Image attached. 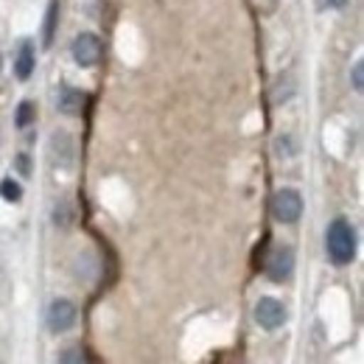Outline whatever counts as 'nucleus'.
I'll use <instances>...</instances> for the list:
<instances>
[{
	"instance_id": "1",
	"label": "nucleus",
	"mask_w": 364,
	"mask_h": 364,
	"mask_svg": "<svg viewBox=\"0 0 364 364\" xmlns=\"http://www.w3.org/2000/svg\"><path fill=\"white\" fill-rule=\"evenodd\" d=\"M325 247H328V258L336 267L350 264L353 255H356V232L350 228V222L333 219L331 228H328V235H325Z\"/></svg>"
},
{
	"instance_id": "2",
	"label": "nucleus",
	"mask_w": 364,
	"mask_h": 364,
	"mask_svg": "<svg viewBox=\"0 0 364 364\" xmlns=\"http://www.w3.org/2000/svg\"><path fill=\"white\" fill-rule=\"evenodd\" d=\"M272 213L277 222H283V225H294L297 219H300V213H303V199H300V193L294 191V188H283V191H277L272 196Z\"/></svg>"
},
{
	"instance_id": "3",
	"label": "nucleus",
	"mask_w": 364,
	"mask_h": 364,
	"mask_svg": "<svg viewBox=\"0 0 364 364\" xmlns=\"http://www.w3.org/2000/svg\"><path fill=\"white\" fill-rule=\"evenodd\" d=\"M70 53H73L76 65H82V68H92V65H98V62H101V56H104V46H101V40H98L95 34L85 31V34H79V37L73 40Z\"/></svg>"
},
{
	"instance_id": "4",
	"label": "nucleus",
	"mask_w": 364,
	"mask_h": 364,
	"mask_svg": "<svg viewBox=\"0 0 364 364\" xmlns=\"http://www.w3.org/2000/svg\"><path fill=\"white\" fill-rule=\"evenodd\" d=\"M286 306L280 303V300H274V297H261L258 300V306H255V322L261 325V328H267V331H274V328H280L283 322H286Z\"/></svg>"
},
{
	"instance_id": "5",
	"label": "nucleus",
	"mask_w": 364,
	"mask_h": 364,
	"mask_svg": "<svg viewBox=\"0 0 364 364\" xmlns=\"http://www.w3.org/2000/svg\"><path fill=\"white\" fill-rule=\"evenodd\" d=\"M76 325V306L70 300H53L48 309V328L53 333H65Z\"/></svg>"
},
{
	"instance_id": "6",
	"label": "nucleus",
	"mask_w": 364,
	"mask_h": 364,
	"mask_svg": "<svg viewBox=\"0 0 364 364\" xmlns=\"http://www.w3.org/2000/svg\"><path fill=\"white\" fill-rule=\"evenodd\" d=\"M291 269H294V252L286 250V247L274 250L272 255H269V261H267V274H269V280H274V283L289 280Z\"/></svg>"
},
{
	"instance_id": "7",
	"label": "nucleus",
	"mask_w": 364,
	"mask_h": 364,
	"mask_svg": "<svg viewBox=\"0 0 364 364\" xmlns=\"http://www.w3.org/2000/svg\"><path fill=\"white\" fill-rule=\"evenodd\" d=\"M50 160L56 168H70L73 166V137L68 132H53L50 137Z\"/></svg>"
},
{
	"instance_id": "8",
	"label": "nucleus",
	"mask_w": 364,
	"mask_h": 364,
	"mask_svg": "<svg viewBox=\"0 0 364 364\" xmlns=\"http://www.w3.org/2000/svg\"><path fill=\"white\" fill-rule=\"evenodd\" d=\"M34 65H37V56H34V46L26 40L20 43V50H17V59H14V73L17 79H28L34 73Z\"/></svg>"
},
{
	"instance_id": "9",
	"label": "nucleus",
	"mask_w": 364,
	"mask_h": 364,
	"mask_svg": "<svg viewBox=\"0 0 364 364\" xmlns=\"http://www.w3.org/2000/svg\"><path fill=\"white\" fill-rule=\"evenodd\" d=\"M56 104H59V112H62V115H79V112H82V107H85V95H82V90L62 87Z\"/></svg>"
},
{
	"instance_id": "10",
	"label": "nucleus",
	"mask_w": 364,
	"mask_h": 364,
	"mask_svg": "<svg viewBox=\"0 0 364 364\" xmlns=\"http://www.w3.org/2000/svg\"><path fill=\"white\" fill-rule=\"evenodd\" d=\"M34 118H37V109H34V104H31V101H23V104L17 107V112H14V124H17L20 129L31 127V124H34Z\"/></svg>"
},
{
	"instance_id": "11",
	"label": "nucleus",
	"mask_w": 364,
	"mask_h": 364,
	"mask_svg": "<svg viewBox=\"0 0 364 364\" xmlns=\"http://www.w3.org/2000/svg\"><path fill=\"white\" fill-rule=\"evenodd\" d=\"M56 20H59V3H56V0H50V6H48V17H46V37H43V43H46V46L53 43Z\"/></svg>"
},
{
	"instance_id": "12",
	"label": "nucleus",
	"mask_w": 364,
	"mask_h": 364,
	"mask_svg": "<svg viewBox=\"0 0 364 364\" xmlns=\"http://www.w3.org/2000/svg\"><path fill=\"white\" fill-rule=\"evenodd\" d=\"M0 196H3L6 202H20L23 188H20L14 180H3V182H0Z\"/></svg>"
},
{
	"instance_id": "13",
	"label": "nucleus",
	"mask_w": 364,
	"mask_h": 364,
	"mask_svg": "<svg viewBox=\"0 0 364 364\" xmlns=\"http://www.w3.org/2000/svg\"><path fill=\"white\" fill-rule=\"evenodd\" d=\"M59 364H87V353L82 348H68L62 356H59Z\"/></svg>"
},
{
	"instance_id": "14",
	"label": "nucleus",
	"mask_w": 364,
	"mask_h": 364,
	"mask_svg": "<svg viewBox=\"0 0 364 364\" xmlns=\"http://www.w3.org/2000/svg\"><path fill=\"white\" fill-rule=\"evenodd\" d=\"M53 222L56 225H62V228H68L70 225V208L62 202V205H56V210H53Z\"/></svg>"
},
{
	"instance_id": "15",
	"label": "nucleus",
	"mask_w": 364,
	"mask_h": 364,
	"mask_svg": "<svg viewBox=\"0 0 364 364\" xmlns=\"http://www.w3.org/2000/svg\"><path fill=\"white\" fill-rule=\"evenodd\" d=\"M353 87H356V90H362L364 87V65L362 62H356V68H353Z\"/></svg>"
},
{
	"instance_id": "16",
	"label": "nucleus",
	"mask_w": 364,
	"mask_h": 364,
	"mask_svg": "<svg viewBox=\"0 0 364 364\" xmlns=\"http://www.w3.org/2000/svg\"><path fill=\"white\" fill-rule=\"evenodd\" d=\"M17 171H20V174H28V171H31V160H28V154H20V157H17Z\"/></svg>"
},
{
	"instance_id": "17",
	"label": "nucleus",
	"mask_w": 364,
	"mask_h": 364,
	"mask_svg": "<svg viewBox=\"0 0 364 364\" xmlns=\"http://www.w3.org/2000/svg\"><path fill=\"white\" fill-rule=\"evenodd\" d=\"M289 151H291V149H289V137H277V154H280V157H283V154L289 157Z\"/></svg>"
},
{
	"instance_id": "18",
	"label": "nucleus",
	"mask_w": 364,
	"mask_h": 364,
	"mask_svg": "<svg viewBox=\"0 0 364 364\" xmlns=\"http://www.w3.org/2000/svg\"><path fill=\"white\" fill-rule=\"evenodd\" d=\"M0 68H3V56H0Z\"/></svg>"
}]
</instances>
